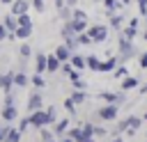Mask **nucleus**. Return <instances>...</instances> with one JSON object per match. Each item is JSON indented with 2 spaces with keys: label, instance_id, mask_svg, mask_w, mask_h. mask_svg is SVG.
<instances>
[{
  "label": "nucleus",
  "instance_id": "nucleus-11",
  "mask_svg": "<svg viewBox=\"0 0 147 142\" xmlns=\"http://www.w3.org/2000/svg\"><path fill=\"white\" fill-rule=\"evenodd\" d=\"M108 27L110 30H115L117 34L122 32V27H124V16L122 14H115V16H110V23H108Z\"/></svg>",
  "mask_w": 147,
  "mask_h": 142
},
{
  "label": "nucleus",
  "instance_id": "nucleus-29",
  "mask_svg": "<svg viewBox=\"0 0 147 142\" xmlns=\"http://www.w3.org/2000/svg\"><path fill=\"white\" fill-rule=\"evenodd\" d=\"M64 46H67V48H69L71 53H76L80 44H78V39H76V37H71V39H64Z\"/></svg>",
  "mask_w": 147,
  "mask_h": 142
},
{
  "label": "nucleus",
  "instance_id": "nucleus-46",
  "mask_svg": "<svg viewBox=\"0 0 147 142\" xmlns=\"http://www.w3.org/2000/svg\"><path fill=\"white\" fill-rule=\"evenodd\" d=\"M138 94H140V96H147V82H142V85L138 87Z\"/></svg>",
  "mask_w": 147,
  "mask_h": 142
},
{
  "label": "nucleus",
  "instance_id": "nucleus-45",
  "mask_svg": "<svg viewBox=\"0 0 147 142\" xmlns=\"http://www.w3.org/2000/svg\"><path fill=\"white\" fill-rule=\"evenodd\" d=\"M138 23H140V16H133V18H129V25H131V27H136V30H138Z\"/></svg>",
  "mask_w": 147,
  "mask_h": 142
},
{
  "label": "nucleus",
  "instance_id": "nucleus-39",
  "mask_svg": "<svg viewBox=\"0 0 147 142\" xmlns=\"http://www.w3.org/2000/svg\"><path fill=\"white\" fill-rule=\"evenodd\" d=\"M106 135H108V131H106L103 126H96V124H94V137H106Z\"/></svg>",
  "mask_w": 147,
  "mask_h": 142
},
{
  "label": "nucleus",
  "instance_id": "nucleus-32",
  "mask_svg": "<svg viewBox=\"0 0 147 142\" xmlns=\"http://www.w3.org/2000/svg\"><path fill=\"white\" fill-rule=\"evenodd\" d=\"M21 135H23V133H21L18 128H11V131H9V135H7V142H18V140H21Z\"/></svg>",
  "mask_w": 147,
  "mask_h": 142
},
{
  "label": "nucleus",
  "instance_id": "nucleus-35",
  "mask_svg": "<svg viewBox=\"0 0 147 142\" xmlns=\"http://www.w3.org/2000/svg\"><path fill=\"white\" fill-rule=\"evenodd\" d=\"M138 69H147V50H142L138 55Z\"/></svg>",
  "mask_w": 147,
  "mask_h": 142
},
{
  "label": "nucleus",
  "instance_id": "nucleus-10",
  "mask_svg": "<svg viewBox=\"0 0 147 142\" xmlns=\"http://www.w3.org/2000/svg\"><path fill=\"white\" fill-rule=\"evenodd\" d=\"M103 7H106V16L110 18V16H115V14H117V9H119V7H124V5H122L119 0H103Z\"/></svg>",
  "mask_w": 147,
  "mask_h": 142
},
{
  "label": "nucleus",
  "instance_id": "nucleus-56",
  "mask_svg": "<svg viewBox=\"0 0 147 142\" xmlns=\"http://www.w3.org/2000/svg\"><path fill=\"white\" fill-rule=\"evenodd\" d=\"M53 142H55V140H53Z\"/></svg>",
  "mask_w": 147,
  "mask_h": 142
},
{
  "label": "nucleus",
  "instance_id": "nucleus-37",
  "mask_svg": "<svg viewBox=\"0 0 147 142\" xmlns=\"http://www.w3.org/2000/svg\"><path fill=\"white\" fill-rule=\"evenodd\" d=\"M64 108H67L69 115H76V103H74L71 98H64Z\"/></svg>",
  "mask_w": 147,
  "mask_h": 142
},
{
  "label": "nucleus",
  "instance_id": "nucleus-24",
  "mask_svg": "<svg viewBox=\"0 0 147 142\" xmlns=\"http://www.w3.org/2000/svg\"><path fill=\"white\" fill-rule=\"evenodd\" d=\"M16 115H18V110H16L14 105H7V108L2 110V117H5V121H11V119H16Z\"/></svg>",
  "mask_w": 147,
  "mask_h": 142
},
{
  "label": "nucleus",
  "instance_id": "nucleus-22",
  "mask_svg": "<svg viewBox=\"0 0 147 142\" xmlns=\"http://www.w3.org/2000/svg\"><path fill=\"white\" fill-rule=\"evenodd\" d=\"M46 62H48V55L37 53V73H44L46 71Z\"/></svg>",
  "mask_w": 147,
  "mask_h": 142
},
{
  "label": "nucleus",
  "instance_id": "nucleus-18",
  "mask_svg": "<svg viewBox=\"0 0 147 142\" xmlns=\"http://www.w3.org/2000/svg\"><path fill=\"white\" fill-rule=\"evenodd\" d=\"M69 98H71L76 105H80V103H85V101H87V92H85V89H76Z\"/></svg>",
  "mask_w": 147,
  "mask_h": 142
},
{
  "label": "nucleus",
  "instance_id": "nucleus-21",
  "mask_svg": "<svg viewBox=\"0 0 147 142\" xmlns=\"http://www.w3.org/2000/svg\"><path fill=\"white\" fill-rule=\"evenodd\" d=\"M5 27H7V30H18V18H16L14 14H7V16H5Z\"/></svg>",
  "mask_w": 147,
  "mask_h": 142
},
{
  "label": "nucleus",
  "instance_id": "nucleus-42",
  "mask_svg": "<svg viewBox=\"0 0 147 142\" xmlns=\"http://www.w3.org/2000/svg\"><path fill=\"white\" fill-rule=\"evenodd\" d=\"M28 126H32V124H30V117H25V119H21V124H18V131L23 133V131H25Z\"/></svg>",
  "mask_w": 147,
  "mask_h": 142
},
{
  "label": "nucleus",
  "instance_id": "nucleus-44",
  "mask_svg": "<svg viewBox=\"0 0 147 142\" xmlns=\"http://www.w3.org/2000/svg\"><path fill=\"white\" fill-rule=\"evenodd\" d=\"M30 53H32V50H30V46H28V44H23V46H21V55H23V57H30Z\"/></svg>",
  "mask_w": 147,
  "mask_h": 142
},
{
  "label": "nucleus",
  "instance_id": "nucleus-49",
  "mask_svg": "<svg viewBox=\"0 0 147 142\" xmlns=\"http://www.w3.org/2000/svg\"><path fill=\"white\" fill-rule=\"evenodd\" d=\"M108 142H124V137H122V135H115V137H110Z\"/></svg>",
  "mask_w": 147,
  "mask_h": 142
},
{
  "label": "nucleus",
  "instance_id": "nucleus-50",
  "mask_svg": "<svg viewBox=\"0 0 147 142\" xmlns=\"http://www.w3.org/2000/svg\"><path fill=\"white\" fill-rule=\"evenodd\" d=\"M57 142H76V140H71V137H67V135H64V137H62V140H57Z\"/></svg>",
  "mask_w": 147,
  "mask_h": 142
},
{
  "label": "nucleus",
  "instance_id": "nucleus-16",
  "mask_svg": "<svg viewBox=\"0 0 147 142\" xmlns=\"http://www.w3.org/2000/svg\"><path fill=\"white\" fill-rule=\"evenodd\" d=\"M67 131H69V119H60V121H55V128H53V133H55L57 137L67 135Z\"/></svg>",
  "mask_w": 147,
  "mask_h": 142
},
{
  "label": "nucleus",
  "instance_id": "nucleus-36",
  "mask_svg": "<svg viewBox=\"0 0 147 142\" xmlns=\"http://www.w3.org/2000/svg\"><path fill=\"white\" fill-rule=\"evenodd\" d=\"M74 18L76 21H87V14L83 9H78V7H74Z\"/></svg>",
  "mask_w": 147,
  "mask_h": 142
},
{
  "label": "nucleus",
  "instance_id": "nucleus-28",
  "mask_svg": "<svg viewBox=\"0 0 147 142\" xmlns=\"http://www.w3.org/2000/svg\"><path fill=\"white\" fill-rule=\"evenodd\" d=\"M76 39H78V44H80V46H87V44H94V41H92V37H90L87 32H80V34H76Z\"/></svg>",
  "mask_w": 147,
  "mask_h": 142
},
{
  "label": "nucleus",
  "instance_id": "nucleus-48",
  "mask_svg": "<svg viewBox=\"0 0 147 142\" xmlns=\"http://www.w3.org/2000/svg\"><path fill=\"white\" fill-rule=\"evenodd\" d=\"M5 37H7V27H5V25H0V41H2Z\"/></svg>",
  "mask_w": 147,
  "mask_h": 142
},
{
  "label": "nucleus",
  "instance_id": "nucleus-9",
  "mask_svg": "<svg viewBox=\"0 0 147 142\" xmlns=\"http://www.w3.org/2000/svg\"><path fill=\"white\" fill-rule=\"evenodd\" d=\"M140 124H142V117H138V115H129V131H126V135L133 137V135L138 133Z\"/></svg>",
  "mask_w": 147,
  "mask_h": 142
},
{
  "label": "nucleus",
  "instance_id": "nucleus-51",
  "mask_svg": "<svg viewBox=\"0 0 147 142\" xmlns=\"http://www.w3.org/2000/svg\"><path fill=\"white\" fill-rule=\"evenodd\" d=\"M119 2H122V5H124V7H129V5H131V2H133V0H119Z\"/></svg>",
  "mask_w": 147,
  "mask_h": 142
},
{
  "label": "nucleus",
  "instance_id": "nucleus-33",
  "mask_svg": "<svg viewBox=\"0 0 147 142\" xmlns=\"http://www.w3.org/2000/svg\"><path fill=\"white\" fill-rule=\"evenodd\" d=\"M18 27H32V21H30V16H28V14L18 16Z\"/></svg>",
  "mask_w": 147,
  "mask_h": 142
},
{
  "label": "nucleus",
  "instance_id": "nucleus-34",
  "mask_svg": "<svg viewBox=\"0 0 147 142\" xmlns=\"http://www.w3.org/2000/svg\"><path fill=\"white\" fill-rule=\"evenodd\" d=\"M138 2V11H140V18H147V0H136Z\"/></svg>",
  "mask_w": 147,
  "mask_h": 142
},
{
  "label": "nucleus",
  "instance_id": "nucleus-31",
  "mask_svg": "<svg viewBox=\"0 0 147 142\" xmlns=\"http://www.w3.org/2000/svg\"><path fill=\"white\" fill-rule=\"evenodd\" d=\"M30 82H32L34 87H44V85H46V80H44V76H41V73H34V76L30 78Z\"/></svg>",
  "mask_w": 147,
  "mask_h": 142
},
{
  "label": "nucleus",
  "instance_id": "nucleus-1",
  "mask_svg": "<svg viewBox=\"0 0 147 142\" xmlns=\"http://www.w3.org/2000/svg\"><path fill=\"white\" fill-rule=\"evenodd\" d=\"M140 53H138V48L133 46V41L131 39H126L122 32L117 34V60H119V64H126L129 60H133V57H138Z\"/></svg>",
  "mask_w": 147,
  "mask_h": 142
},
{
  "label": "nucleus",
  "instance_id": "nucleus-20",
  "mask_svg": "<svg viewBox=\"0 0 147 142\" xmlns=\"http://www.w3.org/2000/svg\"><path fill=\"white\" fill-rule=\"evenodd\" d=\"M57 11H60V18H62L64 23L74 18V7H69V5H64V7H62V9H57Z\"/></svg>",
  "mask_w": 147,
  "mask_h": 142
},
{
  "label": "nucleus",
  "instance_id": "nucleus-41",
  "mask_svg": "<svg viewBox=\"0 0 147 142\" xmlns=\"http://www.w3.org/2000/svg\"><path fill=\"white\" fill-rule=\"evenodd\" d=\"M32 7H34L37 11H44V9H46V0H32Z\"/></svg>",
  "mask_w": 147,
  "mask_h": 142
},
{
  "label": "nucleus",
  "instance_id": "nucleus-40",
  "mask_svg": "<svg viewBox=\"0 0 147 142\" xmlns=\"http://www.w3.org/2000/svg\"><path fill=\"white\" fill-rule=\"evenodd\" d=\"M9 131H11V126H2V128H0V142H7Z\"/></svg>",
  "mask_w": 147,
  "mask_h": 142
},
{
  "label": "nucleus",
  "instance_id": "nucleus-4",
  "mask_svg": "<svg viewBox=\"0 0 147 142\" xmlns=\"http://www.w3.org/2000/svg\"><path fill=\"white\" fill-rule=\"evenodd\" d=\"M99 98L106 101V103H115V105L122 108V105L126 103V92H101Z\"/></svg>",
  "mask_w": 147,
  "mask_h": 142
},
{
  "label": "nucleus",
  "instance_id": "nucleus-6",
  "mask_svg": "<svg viewBox=\"0 0 147 142\" xmlns=\"http://www.w3.org/2000/svg\"><path fill=\"white\" fill-rule=\"evenodd\" d=\"M140 80H142L140 76H131V73H129V76H126V78L119 82V87H122V92H131V89L140 87Z\"/></svg>",
  "mask_w": 147,
  "mask_h": 142
},
{
  "label": "nucleus",
  "instance_id": "nucleus-5",
  "mask_svg": "<svg viewBox=\"0 0 147 142\" xmlns=\"http://www.w3.org/2000/svg\"><path fill=\"white\" fill-rule=\"evenodd\" d=\"M30 124L34 126V128H46L51 121H48V115H46V110H37V112H30Z\"/></svg>",
  "mask_w": 147,
  "mask_h": 142
},
{
  "label": "nucleus",
  "instance_id": "nucleus-30",
  "mask_svg": "<svg viewBox=\"0 0 147 142\" xmlns=\"http://www.w3.org/2000/svg\"><path fill=\"white\" fill-rule=\"evenodd\" d=\"M14 34H16L18 39H28V37L32 34V27H18V30H16Z\"/></svg>",
  "mask_w": 147,
  "mask_h": 142
},
{
  "label": "nucleus",
  "instance_id": "nucleus-17",
  "mask_svg": "<svg viewBox=\"0 0 147 142\" xmlns=\"http://www.w3.org/2000/svg\"><path fill=\"white\" fill-rule=\"evenodd\" d=\"M85 60H87V69H90V71H96V73L101 71V60H99L96 55H87Z\"/></svg>",
  "mask_w": 147,
  "mask_h": 142
},
{
  "label": "nucleus",
  "instance_id": "nucleus-13",
  "mask_svg": "<svg viewBox=\"0 0 147 142\" xmlns=\"http://www.w3.org/2000/svg\"><path fill=\"white\" fill-rule=\"evenodd\" d=\"M69 62H71V66H74L76 71H83V69H87V60H85L83 55H78V53H74Z\"/></svg>",
  "mask_w": 147,
  "mask_h": 142
},
{
  "label": "nucleus",
  "instance_id": "nucleus-25",
  "mask_svg": "<svg viewBox=\"0 0 147 142\" xmlns=\"http://www.w3.org/2000/svg\"><path fill=\"white\" fill-rule=\"evenodd\" d=\"M122 34H124L126 39H131V41H133V39L138 37V30H136V27H131V25H124V27H122Z\"/></svg>",
  "mask_w": 147,
  "mask_h": 142
},
{
  "label": "nucleus",
  "instance_id": "nucleus-3",
  "mask_svg": "<svg viewBox=\"0 0 147 142\" xmlns=\"http://www.w3.org/2000/svg\"><path fill=\"white\" fill-rule=\"evenodd\" d=\"M96 117H99L101 121H115V119L119 117V105L106 103V105H101V108L96 110Z\"/></svg>",
  "mask_w": 147,
  "mask_h": 142
},
{
  "label": "nucleus",
  "instance_id": "nucleus-15",
  "mask_svg": "<svg viewBox=\"0 0 147 142\" xmlns=\"http://www.w3.org/2000/svg\"><path fill=\"white\" fill-rule=\"evenodd\" d=\"M28 7H30V5H28L25 0H16V2L11 5V14H14V16H23V14L28 11Z\"/></svg>",
  "mask_w": 147,
  "mask_h": 142
},
{
  "label": "nucleus",
  "instance_id": "nucleus-47",
  "mask_svg": "<svg viewBox=\"0 0 147 142\" xmlns=\"http://www.w3.org/2000/svg\"><path fill=\"white\" fill-rule=\"evenodd\" d=\"M74 87H76V89H85V82H83V80H76Z\"/></svg>",
  "mask_w": 147,
  "mask_h": 142
},
{
  "label": "nucleus",
  "instance_id": "nucleus-7",
  "mask_svg": "<svg viewBox=\"0 0 147 142\" xmlns=\"http://www.w3.org/2000/svg\"><path fill=\"white\" fill-rule=\"evenodd\" d=\"M117 66H119V60H117V55H113V57H106V60L101 62V71H99V73H113Z\"/></svg>",
  "mask_w": 147,
  "mask_h": 142
},
{
  "label": "nucleus",
  "instance_id": "nucleus-53",
  "mask_svg": "<svg viewBox=\"0 0 147 142\" xmlns=\"http://www.w3.org/2000/svg\"><path fill=\"white\" fill-rule=\"evenodd\" d=\"M0 2H11V0H0Z\"/></svg>",
  "mask_w": 147,
  "mask_h": 142
},
{
  "label": "nucleus",
  "instance_id": "nucleus-23",
  "mask_svg": "<svg viewBox=\"0 0 147 142\" xmlns=\"http://www.w3.org/2000/svg\"><path fill=\"white\" fill-rule=\"evenodd\" d=\"M30 82V78L23 73V71H18V73H14V85H18V87H25Z\"/></svg>",
  "mask_w": 147,
  "mask_h": 142
},
{
  "label": "nucleus",
  "instance_id": "nucleus-2",
  "mask_svg": "<svg viewBox=\"0 0 147 142\" xmlns=\"http://www.w3.org/2000/svg\"><path fill=\"white\" fill-rule=\"evenodd\" d=\"M108 25H103V23H94V25H90L87 27V34L92 37V41L94 44H103L106 39H108Z\"/></svg>",
  "mask_w": 147,
  "mask_h": 142
},
{
  "label": "nucleus",
  "instance_id": "nucleus-27",
  "mask_svg": "<svg viewBox=\"0 0 147 142\" xmlns=\"http://www.w3.org/2000/svg\"><path fill=\"white\" fill-rule=\"evenodd\" d=\"M39 133H41V142H53L55 140V133L48 131V128H39Z\"/></svg>",
  "mask_w": 147,
  "mask_h": 142
},
{
  "label": "nucleus",
  "instance_id": "nucleus-52",
  "mask_svg": "<svg viewBox=\"0 0 147 142\" xmlns=\"http://www.w3.org/2000/svg\"><path fill=\"white\" fill-rule=\"evenodd\" d=\"M142 39L147 41V25H145V30H142Z\"/></svg>",
  "mask_w": 147,
  "mask_h": 142
},
{
  "label": "nucleus",
  "instance_id": "nucleus-38",
  "mask_svg": "<svg viewBox=\"0 0 147 142\" xmlns=\"http://www.w3.org/2000/svg\"><path fill=\"white\" fill-rule=\"evenodd\" d=\"M46 115H48V121L53 124V121L57 119V112H55V105H48V108H46Z\"/></svg>",
  "mask_w": 147,
  "mask_h": 142
},
{
  "label": "nucleus",
  "instance_id": "nucleus-12",
  "mask_svg": "<svg viewBox=\"0 0 147 142\" xmlns=\"http://www.w3.org/2000/svg\"><path fill=\"white\" fill-rule=\"evenodd\" d=\"M55 55H57V60L64 64V62H69V60H71V55H74V53H71V50H69L64 44H60V46L55 48Z\"/></svg>",
  "mask_w": 147,
  "mask_h": 142
},
{
  "label": "nucleus",
  "instance_id": "nucleus-54",
  "mask_svg": "<svg viewBox=\"0 0 147 142\" xmlns=\"http://www.w3.org/2000/svg\"><path fill=\"white\" fill-rule=\"evenodd\" d=\"M94 2H99V0H94Z\"/></svg>",
  "mask_w": 147,
  "mask_h": 142
},
{
  "label": "nucleus",
  "instance_id": "nucleus-26",
  "mask_svg": "<svg viewBox=\"0 0 147 142\" xmlns=\"http://www.w3.org/2000/svg\"><path fill=\"white\" fill-rule=\"evenodd\" d=\"M113 76H115V78H117V80H124V78H126V76H129V69H126V66H124V64H119V66H117V69H115V71H113Z\"/></svg>",
  "mask_w": 147,
  "mask_h": 142
},
{
  "label": "nucleus",
  "instance_id": "nucleus-55",
  "mask_svg": "<svg viewBox=\"0 0 147 142\" xmlns=\"http://www.w3.org/2000/svg\"><path fill=\"white\" fill-rule=\"evenodd\" d=\"M145 135H147V133H145Z\"/></svg>",
  "mask_w": 147,
  "mask_h": 142
},
{
  "label": "nucleus",
  "instance_id": "nucleus-14",
  "mask_svg": "<svg viewBox=\"0 0 147 142\" xmlns=\"http://www.w3.org/2000/svg\"><path fill=\"white\" fill-rule=\"evenodd\" d=\"M62 69V62L57 60V55L53 53V55H48V62H46V71L48 73H55V71H60Z\"/></svg>",
  "mask_w": 147,
  "mask_h": 142
},
{
  "label": "nucleus",
  "instance_id": "nucleus-8",
  "mask_svg": "<svg viewBox=\"0 0 147 142\" xmlns=\"http://www.w3.org/2000/svg\"><path fill=\"white\" fill-rule=\"evenodd\" d=\"M41 105H44L41 94H39V92L30 94V98H28V110H30V112H37V110H41Z\"/></svg>",
  "mask_w": 147,
  "mask_h": 142
},
{
  "label": "nucleus",
  "instance_id": "nucleus-43",
  "mask_svg": "<svg viewBox=\"0 0 147 142\" xmlns=\"http://www.w3.org/2000/svg\"><path fill=\"white\" fill-rule=\"evenodd\" d=\"M60 71H62V73H67V76H69V73H71V71H74V66H71V62H64V64H62V69H60Z\"/></svg>",
  "mask_w": 147,
  "mask_h": 142
},
{
  "label": "nucleus",
  "instance_id": "nucleus-19",
  "mask_svg": "<svg viewBox=\"0 0 147 142\" xmlns=\"http://www.w3.org/2000/svg\"><path fill=\"white\" fill-rule=\"evenodd\" d=\"M67 137H71V140H76V142H80L85 135H83V128H80V126H74V128H69V131H67Z\"/></svg>",
  "mask_w": 147,
  "mask_h": 142
}]
</instances>
